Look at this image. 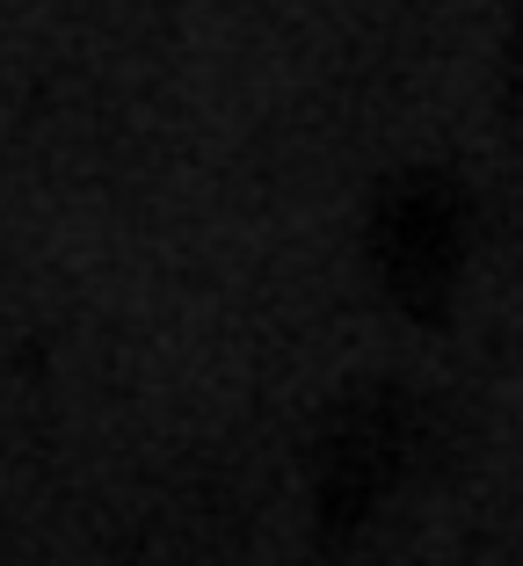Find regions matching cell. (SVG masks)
Returning <instances> with one entry per match:
<instances>
[{
	"label": "cell",
	"instance_id": "obj_1",
	"mask_svg": "<svg viewBox=\"0 0 523 566\" xmlns=\"http://www.w3.org/2000/svg\"><path fill=\"white\" fill-rule=\"evenodd\" d=\"M422 436H429V421L407 392H393V385L356 392L321 436V516H327V531H356V523L372 516L378 501L415 472Z\"/></svg>",
	"mask_w": 523,
	"mask_h": 566
},
{
	"label": "cell",
	"instance_id": "obj_2",
	"mask_svg": "<svg viewBox=\"0 0 523 566\" xmlns=\"http://www.w3.org/2000/svg\"><path fill=\"white\" fill-rule=\"evenodd\" d=\"M378 269L393 276L400 298H437L458 269V248H466V203L443 182H400L378 211Z\"/></svg>",
	"mask_w": 523,
	"mask_h": 566
}]
</instances>
